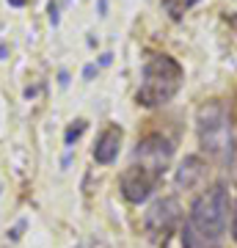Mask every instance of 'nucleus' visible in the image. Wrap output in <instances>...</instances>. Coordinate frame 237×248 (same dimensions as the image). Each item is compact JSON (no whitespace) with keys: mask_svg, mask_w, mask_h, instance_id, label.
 <instances>
[{"mask_svg":"<svg viewBox=\"0 0 237 248\" xmlns=\"http://www.w3.org/2000/svg\"><path fill=\"white\" fill-rule=\"evenodd\" d=\"M94 75H97V63H88L83 69V80H94Z\"/></svg>","mask_w":237,"mask_h":248,"instance_id":"obj_13","label":"nucleus"},{"mask_svg":"<svg viewBox=\"0 0 237 248\" xmlns=\"http://www.w3.org/2000/svg\"><path fill=\"white\" fill-rule=\"evenodd\" d=\"M232 25H235V31H237V14H235V17H232Z\"/></svg>","mask_w":237,"mask_h":248,"instance_id":"obj_20","label":"nucleus"},{"mask_svg":"<svg viewBox=\"0 0 237 248\" xmlns=\"http://www.w3.org/2000/svg\"><path fill=\"white\" fill-rule=\"evenodd\" d=\"M182 86V66L171 55H152L143 63V80L135 94L138 105L143 108H158L174 99V94Z\"/></svg>","mask_w":237,"mask_h":248,"instance_id":"obj_3","label":"nucleus"},{"mask_svg":"<svg viewBox=\"0 0 237 248\" xmlns=\"http://www.w3.org/2000/svg\"><path fill=\"white\" fill-rule=\"evenodd\" d=\"M86 127H88V124L83 122V119H78L75 124H69V127H66V133H63V143H66V146H72V143L78 141L80 135L86 133Z\"/></svg>","mask_w":237,"mask_h":248,"instance_id":"obj_9","label":"nucleus"},{"mask_svg":"<svg viewBox=\"0 0 237 248\" xmlns=\"http://www.w3.org/2000/svg\"><path fill=\"white\" fill-rule=\"evenodd\" d=\"M108 14V0H99V17H105Z\"/></svg>","mask_w":237,"mask_h":248,"instance_id":"obj_17","label":"nucleus"},{"mask_svg":"<svg viewBox=\"0 0 237 248\" xmlns=\"http://www.w3.org/2000/svg\"><path fill=\"white\" fill-rule=\"evenodd\" d=\"M25 3H28V0H9V6H14V9H22Z\"/></svg>","mask_w":237,"mask_h":248,"instance_id":"obj_18","label":"nucleus"},{"mask_svg":"<svg viewBox=\"0 0 237 248\" xmlns=\"http://www.w3.org/2000/svg\"><path fill=\"white\" fill-rule=\"evenodd\" d=\"M199 127V141L207 157H212L221 166H232L235 160V135H232V119H229L226 102L223 99H210L199 108L196 116Z\"/></svg>","mask_w":237,"mask_h":248,"instance_id":"obj_2","label":"nucleus"},{"mask_svg":"<svg viewBox=\"0 0 237 248\" xmlns=\"http://www.w3.org/2000/svg\"><path fill=\"white\" fill-rule=\"evenodd\" d=\"M158 179H160L158 174H152V171L143 169V166H130V169L122 174V179H119V187H122V196L130 204H143L152 196Z\"/></svg>","mask_w":237,"mask_h":248,"instance_id":"obj_5","label":"nucleus"},{"mask_svg":"<svg viewBox=\"0 0 237 248\" xmlns=\"http://www.w3.org/2000/svg\"><path fill=\"white\" fill-rule=\"evenodd\" d=\"M193 3H199V0H190V6H193Z\"/></svg>","mask_w":237,"mask_h":248,"instance_id":"obj_21","label":"nucleus"},{"mask_svg":"<svg viewBox=\"0 0 237 248\" xmlns=\"http://www.w3.org/2000/svg\"><path fill=\"white\" fill-rule=\"evenodd\" d=\"M179 215H182V207L176 199H160L146 210L143 215V226L152 232V234H163L166 237L168 232H174V226L179 223Z\"/></svg>","mask_w":237,"mask_h":248,"instance_id":"obj_6","label":"nucleus"},{"mask_svg":"<svg viewBox=\"0 0 237 248\" xmlns=\"http://www.w3.org/2000/svg\"><path fill=\"white\" fill-rule=\"evenodd\" d=\"M204 177H207V166H204V160L199 155H190V157H185L179 163V169H176V187L179 190H193L196 185H202Z\"/></svg>","mask_w":237,"mask_h":248,"instance_id":"obj_8","label":"nucleus"},{"mask_svg":"<svg viewBox=\"0 0 237 248\" xmlns=\"http://www.w3.org/2000/svg\"><path fill=\"white\" fill-rule=\"evenodd\" d=\"M6 55H9V47L0 45V61H6Z\"/></svg>","mask_w":237,"mask_h":248,"instance_id":"obj_19","label":"nucleus"},{"mask_svg":"<svg viewBox=\"0 0 237 248\" xmlns=\"http://www.w3.org/2000/svg\"><path fill=\"white\" fill-rule=\"evenodd\" d=\"M163 9L174 19H179L185 14V9H190V0H163Z\"/></svg>","mask_w":237,"mask_h":248,"instance_id":"obj_10","label":"nucleus"},{"mask_svg":"<svg viewBox=\"0 0 237 248\" xmlns=\"http://www.w3.org/2000/svg\"><path fill=\"white\" fill-rule=\"evenodd\" d=\"M171 155H174V146L163 135H146L135 146V160H141V166L149 169L152 174H158V177H163V171L168 169Z\"/></svg>","mask_w":237,"mask_h":248,"instance_id":"obj_4","label":"nucleus"},{"mask_svg":"<svg viewBox=\"0 0 237 248\" xmlns=\"http://www.w3.org/2000/svg\"><path fill=\"white\" fill-rule=\"evenodd\" d=\"M58 86H61V89H66V86H69V72H66V69L58 72Z\"/></svg>","mask_w":237,"mask_h":248,"instance_id":"obj_14","label":"nucleus"},{"mask_svg":"<svg viewBox=\"0 0 237 248\" xmlns=\"http://www.w3.org/2000/svg\"><path fill=\"white\" fill-rule=\"evenodd\" d=\"M47 14H50V22H53V28H58V22H61V14H58V3H55V0H50V3H47Z\"/></svg>","mask_w":237,"mask_h":248,"instance_id":"obj_11","label":"nucleus"},{"mask_svg":"<svg viewBox=\"0 0 237 248\" xmlns=\"http://www.w3.org/2000/svg\"><path fill=\"white\" fill-rule=\"evenodd\" d=\"M232 237L237 243V204H235V213H232Z\"/></svg>","mask_w":237,"mask_h":248,"instance_id":"obj_16","label":"nucleus"},{"mask_svg":"<svg viewBox=\"0 0 237 248\" xmlns=\"http://www.w3.org/2000/svg\"><path fill=\"white\" fill-rule=\"evenodd\" d=\"M229 221V190L210 187L196 199L182 229V248H221Z\"/></svg>","mask_w":237,"mask_h":248,"instance_id":"obj_1","label":"nucleus"},{"mask_svg":"<svg viewBox=\"0 0 237 248\" xmlns=\"http://www.w3.org/2000/svg\"><path fill=\"white\" fill-rule=\"evenodd\" d=\"M119 149H122V127L119 124H111V127H105L99 133L97 141H94L91 155H94V160H97L99 166H111L119 157Z\"/></svg>","mask_w":237,"mask_h":248,"instance_id":"obj_7","label":"nucleus"},{"mask_svg":"<svg viewBox=\"0 0 237 248\" xmlns=\"http://www.w3.org/2000/svg\"><path fill=\"white\" fill-rule=\"evenodd\" d=\"M111 63H113V55H111V53L99 55V66H111Z\"/></svg>","mask_w":237,"mask_h":248,"instance_id":"obj_15","label":"nucleus"},{"mask_svg":"<svg viewBox=\"0 0 237 248\" xmlns=\"http://www.w3.org/2000/svg\"><path fill=\"white\" fill-rule=\"evenodd\" d=\"M25 226H28V221H19L17 226L9 232V237H11V240H19V237H22V229H25Z\"/></svg>","mask_w":237,"mask_h":248,"instance_id":"obj_12","label":"nucleus"}]
</instances>
